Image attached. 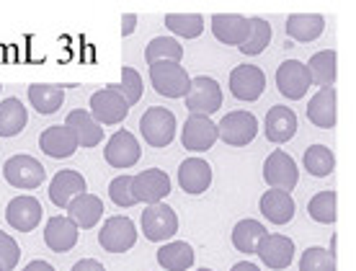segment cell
Masks as SVG:
<instances>
[{
    "label": "cell",
    "mask_w": 356,
    "mask_h": 271,
    "mask_svg": "<svg viewBox=\"0 0 356 271\" xmlns=\"http://www.w3.org/2000/svg\"><path fill=\"white\" fill-rule=\"evenodd\" d=\"M302 163L307 173L315 176V179H325V176L336 171V155H333L328 145H312V147H307Z\"/></svg>",
    "instance_id": "cell-32"
},
{
    "label": "cell",
    "mask_w": 356,
    "mask_h": 271,
    "mask_svg": "<svg viewBox=\"0 0 356 271\" xmlns=\"http://www.w3.org/2000/svg\"><path fill=\"white\" fill-rule=\"evenodd\" d=\"M300 271H339L336 266V256H330L328 248L312 245L302 253L300 258Z\"/></svg>",
    "instance_id": "cell-39"
},
{
    "label": "cell",
    "mask_w": 356,
    "mask_h": 271,
    "mask_svg": "<svg viewBox=\"0 0 356 271\" xmlns=\"http://www.w3.org/2000/svg\"><path fill=\"white\" fill-rule=\"evenodd\" d=\"M134 28H137V16H134V13L122 16V36H129Z\"/></svg>",
    "instance_id": "cell-43"
},
{
    "label": "cell",
    "mask_w": 356,
    "mask_h": 271,
    "mask_svg": "<svg viewBox=\"0 0 356 271\" xmlns=\"http://www.w3.org/2000/svg\"><path fill=\"white\" fill-rule=\"evenodd\" d=\"M264 132H266V140L276 145L289 142L297 135V114L289 106H271L264 122Z\"/></svg>",
    "instance_id": "cell-21"
},
{
    "label": "cell",
    "mask_w": 356,
    "mask_h": 271,
    "mask_svg": "<svg viewBox=\"0 0 356 271\" xmlns=\"http://www.w3.org/2000/svg\"><path fill=\"white\" fill-rule=\"evenodd\" d=\"M158 263L165 271H188L194 266V248L184 240H170V243L161 245Z\"/></svg>",
    "instance_id": "cell-30"
},
{
    "label": "cell",
    "mask_w": 356,
    "mask_h": 271,
    "mask_svg": "<svg viewBox=\"0 0 356 271\" xmlns=\"http://www.w3.org/2000/svg\"><path fill=\"white\" fill-rule=\"evenodd\" d=\"M268 44H271V24L261 16L250 18V34L238 49H241L243 54H248V57H256V54L264 52Z\"/></svg>",
    "instance_id": "cell-36"
},
{
    "label": "cell",
    "mask_w": 356,
    "mask_h": 271,
    "mask_svg": "<svg viewBox=\"0 0 356 271\" xmlns=\"http://www.w3.org/2000/svg\"><path fill=\"white\" fill-rule=\"evenodd\" d=\"M178 183L186 194H204L212 183V165L202 158H188L178 165Z\"/></svg>",
    "instance_id": "cell-20"
},
{
    "label": "cell",
    "mask_w": 356,
    "mask_h": 271,
    "mask_svg": "<svg viewBox=\"0 0 356 271\" xmlns=\"http://www.w3.org/2000/svg\"><path fill=\"white\" fill-rule=\"evenodd\" d=\"M42 215L44 209L39 204V199L31 197V194H21V197L10 199L8 209H6V220L8 225L18 233H31L36 230V225L42 222Z\"/></svg>",
    "instance_id": "cell-13"
},
{
    "label": "cell",
    "mask_w": 356,
    "mask_h": 271,
    "mask_svg": "<svg viewBox=\"0 0 356 271\" xmlns=\"http://www.w3.org/2000/svg\"><path fill=\"white\" fill-rule=\"evenodd\" d=\"M65 126H67L72 135H75V140H78V147H96V145L104 140V126L90 117V111H83V108H75V111H70V114H67V122H65Z\"/></svg>",
    "instance_id": "cell-25"
},
{
    "label": "cell",
    "mask_w": 356,
    "mask_h": 271,
    "mask_svg": "<svg viewBox=\"0 0 356 271\" xmlns=\"http://www.w3.org/2000/svg\"><path fill=\"white\" fill-rule=\"evenodd\" d=\"M184 60V47L178 44L173 36H155L150 44L145 47V63H181Z\"/></svg>",
    "instance_id": "cell-33"
},
{
    "label": "cell",
    "mask_w": 356,
    "mask_h": 271,
    "mask_svg": "<svg viewBox=\"0 0 356 271\" xmlns=\"http://www.w3.org/2000/svg\"><path fill=\"white\" fill-rule=\"evenodd\" d=\"M276 88L289 101H300L312 88V78L307 65L300 60H284L276 70Z\"/></svg>",
    "instance_id": "cell-6"
},
{
    "label": "cell",
    "mask_w": 356,
    "mask_h": 271,
    "mask_svg": "<svg viewBox=\"0 0 356 271\" xmlns=\"http://www.w3.org/2000/svg\"><path fill=\"white\" fill-rule=\"evenodd\" d=\"M199 271H212V269H199Z\"/></svg>",
    "instance_id": "cell-47"
},
{
    "label": "cell",
    "mask_w": 356,
    "mask_h": 271,
    "mask_svg": "<svg viewBox=\"0 0 356 271\" xmlns=\"http://www.w3.org/2000/svg\"><path fill=\"white\" fill-rule=\"evenodd\" d=\"M264 235H266V227L259 220H241L232 227V245L243 253H256Z\"/></svg>",
    "instance_id": "cell-34"
},
{
    "label": "cell",
    "mask_w": 356,
    "mask_h": 271,
    "mask_svg": "<svg viewBox=\"0 0 356 271\" xmlns=\"http://www.w3.org/2000/svg\"><path fill=\"white\" fill-rule=\"evenodd\" d=\"M264 179H266L271 189L289 194L297 186V181H300V168H297V163H294V158L289 153L274 150L264 163Z\"/></svg>",
    "instance_id": "cell-8"
},
{
    "label": "cell",
    "mask_w": 356,
    "mask_h": 271,
    "mask_svg": "<svg viewBox=\"0 0 356 271\" xmlns=\"http://www.w3.org/2000/svg\"><path fill=\"white\" fill-rule=\"evenodd\" d=\"M165 26L176 36L196 39V36L204 31V18L199 16V13H168L165 16Z\"/></svg>",
    "instance_id": "cell-38"
},
{
    "label": "cell",
    "mask_w": 356,
    "mask_h": 271,
    "mask_svg": "<svg viewBox=\"0 0 356 271\" xmlns=\"http://www.w3.org/2000/svg\"><path fill=\"white\" fill-rule=\"evenodd\" d=\"M29 101H31V106L39 111V114H54V111H60L65 104V88L63 85H47V83H34V85H29Z\"/></svg>",
    "instance_id": "cell-29"
},
{
    "label": "cell",
    "mask_w": 356,
    "mask_h": 271,
    "mask_svg": "<svg viewBox=\"0 0 356 271\" xmlns=\"http://www.w3.org/2000/svg\"><path fill=\"white\" fill-rule=\"evenodd\" d=\"M294 209H297V204H294L292 194L279 189H268L259 202V212L274 225H286L294 217Z\"/></svg>",
    "instance_id": "cell-24"
},
{
    "label": "cell",
    "mask_w": 356,
    "mask_h": 271,
    "mask_svg": "<svg viewBox=\"0 0 356 271\" xmlns=\"http://www.w3.org/2000/svg\"><path fill=\"white\" fill-rule=\"evenodd\" d=\"M3 176L8 181L10 186L16 189H39L47 179L44 165L31 158V155H13L10 161H6L3 165Z\"/></svg>",
    "instance_id": "cell-5"
},
{
    "label": "cell",
    "mask_w": 356,
    "mask_h": 271,
    "mask_svg": "<svg viewBox=\"0 0 356 271\" xmlns=\"http://www.w3.org/2000/svg\"><path fill=\"white\" fill-rule=\"evenodd\" d=\"M336 248H339V238L333 235V238H330V248H328L330 256H336V253H339V251H336Z\"/></svg>",
    "instance_id": "cell-46"
},
{
    "label": "cell",
    "mask_w": 356,
    "mask_h": 271,
    "mask_svg": "<svg viewBox=\"0 0 356 271\" xmlns=\"http://www.w3.org/2000/svg\"><path fill=\"white\" fill-rule=\"evenodd\" d=\"M325 28V18L321 13H292L286 16L284 31L294 42H315Z\"/></svg>",
    "instance_id": "cell-27"
},
{
    "label": "cell",
    "mask_w": 356,
    "mask_h": 271,
    "mask_svg": "<svg viewBox=\"0 0 356 271\" xmlns=\"http://www.w3.org/2000/svg\"><path fill=\"white\" fill-rule=\"evenodd\" d=\"M150 83L165 99H184L188 93L191 78L184 70L181 63H152L150 65Z\"/></svg>",
    "instance_id": "cell-3"
},
{
    "label": "cell",
    "mask_w": 356,
    "mask_h": 271,
    "mask_svg": "<svg viewBox=\"0 0 356 271\" xmlns=\"http://www.w3.org/2000/svg\"><path fill=\"white\" fill-rule=\"evenodd\" d=\"M307 70H310L312 85H318V88H333L336 75H339V54H336V49L315 52L307 60Z\"/></svg>",
    "instance_id": "cell-28"
},
{
    "label": "cell",
    "mask_w": 356,
    "mask_h": 271,
    "mask_svg": "<svg viewBox=\"0 0 356 271\" xmlns=\"http://www.w3.org/2000/svg\"><path fill=\"white\" fill-rule=\"evenodd\" d=\"M24 271H54V266H52V263L42 261V258H36V261L29 263V266Z\"/></svg>",
    "instance_id": "cell-44"
},
{
    "label": "cell",
    "mask_w": 356,
    "mask_h": 271,
    "mask_svg": "<svg viewBox=\"0 0 356 271\" xmlns=\"http://www.w3.org/2000/svg\"><path fill=\"white\" fill-rule=\"evenodd\" d=\"M106 88L119 93L129 106H134L137 101L143 99V90H145L143 75L134 70V67H122V83H108Z\"/></svg>",
    "instance_id": "cell-37"
},
{
    "label": "cell",
    "mask_w": 356,
    "mask_h": 271,
    "mask_svg": "<svg viewBox=\"0 0 356 271\" xmlns=\"http://www.w3.org/2000/svg\"><path fill=\"white\" fill-rule=\"evenodd\" d=\"M176 117L163 106H150L140 119V132L150 147H168L176 137Z\"/></svg>",
    "instance_id": "cell-2"
},
{
    "label": "cell",
    "mask_w": 356,
    "mask_h": 271,
    "mask_svg": "<svg viewBox=\"0 0 356 271\" xmlns=\"http://www.w3.org/2000/svg\"><path fill=\"white\" fill-rule=\"evenodd\" d=\"M307 215L321 222V225H333L339 220V197L336 191H321L307 202Z\"/></svg>",
    "instance_id": "cell-35"
},
{
    "label": "cell",
    "mask_w": 356,
    "mask_h": 271,
    "mask_svg": "<svg viewBox=\"0 0 356 271\" xmlns=\"http://www.w3.org/2000/svg\"><path fill=\"white\" fill-rule=\"evenodd\" d=\"M176 233H178V217L168 204L158 202V204H150L143 212V235L150 243L170 240Z\"/></svg>",
    "instance_id": "cell-7"
},
{
    "label": "cell",
    "mask_w": 356,
    "mask_h": 271,
    "mask_svg": "<svg viewBox=\"0 0 356 271\" xmlns=\"http://www.w3.org/2000/svg\"><path fill=\"white\" fill-rule=\"evenodd\" d=\"M140 155H143V147L137 142V137L127 129H119L116 135L108 137L106 147H104V158L114 168H132L134 163L140 161Z\"/></svg>",
    "instance_id": "cell-14"
},
{
    "label": "cell",
    "mask_w": 356,
    "mask_h": 271,
    "mask_svg": "<svg viewBox=\"0 0 356 271\" xmlns=\"http://www.w3.org/2000/svg\"><path fill=\"white\" fill-rule=\"evenodd\" d=\"M266 90V75L256 65H238L230 72V93L238 101H259Z\"/></svg>",
    "instance_id": "cell-12"
},
{
    "label": "cell",
    "mask_w": 356,
    "mask_h": 271,
    "mask_svg": "<svg viewBox=\"0 0 356 271\" xmlns=\"http://www.w3.org/2000/svg\"><path fill=\"white\" fill-rule=\"evenodd\" d=\"M132 194L137 199V204H158L170 194V179L168 173L161 168H147L140 171L137 176H132Z\"/></svg>",
    "instance_id": "cell-9"
},
{
    "label": "cell",
    "mask_w": 356,
    "mask_h": 271,
    "mask_svg": "<svg viewBox=\"0 0 356 271\" xmlns=\"http://www.w3.org/2000/svg\"><path fill=\"white\" fill-rule=\"evenodd\" d=\"M230 271H261L256 263H248V261H241V263H235Z\"/></svg>",
    "instance_id": "cell-45"
},
{
    "label": "cell",
    "mask_w": 356,
    "mask_h": 271,
    "mask_svg": "<svg viewBox=\"0 0 356 271\" xmlns=\"http://www.w3.org/2000/svg\"><path fill=\"white\" fill-rule=\"evenodd\" d=\"M44 243L54 253H67L72 245L78 243V227H75V222H72L70 217H63V215L47 220Z\"/></svg>",
    "instance_id": "cell-23"
},
{
    "label": "cell",
    "mask_w": 356,
    "mask_h": 271,
    "mask_svg": "<svg viewBox=\"0 0 356 271\" xmlns=\"http://www.w3.org/2000/svg\"><path fill=\"white\" fill-rule=\"evenodd\" d=\"M256 135H259V119L250 111H230L217 124V140L232 147H245L248 142H253Z\"/></svg>",
    "instance_id": "cell-4"
},
{
    "label": "cell",
    "mask_w": 356,
    "mask_h": 271,
    "mask_svg": "<svg viewBox=\"0 0 356 271\" xmlns=\"http://www.w3.org/2000/svg\"><path fill=\"white\" fill-rule=\"evenodd\" d=\"M29 122L26 106L18 99L0 101V137H16L24 132Z\"/></svg>",
    "instance_id": "cell-31"
},
{
    "label": "cell",
    "mask_w": 356,
    "mask_h": 271,
    "mask_svg": "<svg viewBox=\"0 0 356 271\" xmlns=\"http://www.w3.org/2000/svg\"><path fill=\"white\" fill-rule=\"evenodd\" d=\"M217 142V124L209 117H191L184 124L181 132V145L191 153H207Z\"/></svg>",
    "instance_id": "cell-15"
},
{
    "label": "cell",
    "mask_w": 356,
    "mask_h": 271,
    "mask_svg": "<svg viewBox=\"0 0 356 271\" xmlns=\"http://www.w3.org/2000/svg\"><path fill=\"white\" fill-rule=\"evenodd\" d=\"M65 209H67V217L75 222L78 230H90V227L98 225V220L104 215V202H101V197H96V194L83 191V194H78Z\"/></svg>",
    "instance_id": "cell-19"
},
{
    "label": "cell",
    "mask_w": 356,
    "mask_h": 271,
    "mask_svg": "<svg viewBox=\"0 0 356 271\" xmlns=\"http://www.w3.org/2000/svg\"><path fill=\"white\" fill-rule=\"evenodd\" d=\"M86 191V179L78 171H60L49 183V199L54 207L65 209L72 199Z\"/></svg>",
    "instance_id": "cell-26"
},
{
    "label": "cell",
    "mask_w": 356,
    "mask_h": 271,
    "mask_svg": "<svg viewBox=\"0 0 356 271\" xmlns=\"http://www.w3.org/2000/svg\"><path fill=\"white\" fill-rule=\"evenodd\" d=\"M72 271H106V266L101 261H96V258H83V261H78L72 266Z\"/></svg>",
    "instance_id": "cell-42"
},
{
    "label": "cell",
    "mask_w": 356,
    "mask_h": 271,
    "mask_svg": "<svg viewBox=\"0 0 356 271\" xmlns=\"http://www.w3.org/2000/svg\"><path fill=\"white\" fill-rule=\"evenodd\" d=\"M0 90H3V85H0Z\"/></svg>",
    "instance_id": "cell-48"
},
{
    "label": "cell",
    "mask_w": 356,
    "mask_h": 271,
    "mask_svg": "<svg viewBox=\"0 0 356 271\" xmlns=\"http://www.w3.org/2000/svg\"><path fill=\"white\" fill-rule=\"evenodd\" d=\"M307 119L321 129H333L339 119V93L336 88H321L307 104Z\"/></svg>",
    "instance_id": "cell-18"
},
{
    "label": "cell",
    "mask_w": 356,
    "mask_h": 271,
    "mask_svg": "<svg viewBox=\"0 0 356 271\" xmlns=\"http://www.w3.org/2000/svg\"><path fill=\"white\" fill-rule=\"evenodd\" d=\"M98 243L108 253H124L137 243V230L129 217H108L101 233H98Z\"/></svg>",
    "instance_id": "cell-10"
},
{
    "label": "cell",
    "mask_w": 356,
    "mask_h": 271,
    "mask_svg": "<svg viewBox=\"0 0 356 271\" xmlns=\"http://www.w3.org/2000/svg\"><path fill=\"white\" fill-rule=\"evenodd\" d=\"M256 253H259V258L266 263L268 269L282 271V269H286V266L292 263L294 243H292V238H286V235L266 233L264 238H261V243H259V248H256Z\"/></svg>",
    "instance_id": "cell-16"
},
{
    "label": "cell",
    "mask_w": 356,
    "mask_h": 271,
    "mask_svg": "<svg viewBox=\"0 0 356 271\" xmlns=\"http://www.w3.org/2000/svg\"><path fill=\"white\" fill-rule=\"evenodd\" d=\"M129 108L132 106H129L119 93H114V90H108V88H101L90 96V117L96 119L101 126L124 122L127 114H129Z\"/></svg>",
    "instance_id": "cell-11"
},
{
    "label": "cell",
    "mask_w": 356,
    "mask_h": 271,
    "mask_svg": "<svg viewBox=\"0 0 356 271\" xmlns=\"http://www.w3.org/2000/svg\"><path fill=\"white\" fill-rule=\"evenodd\" d=\"M212 34L217 42L230 47H241L250 34V18L238 13H214L212 16Z\"/></svg>",
    "instance_id": "cell-17"
},
{
    "label": "cell",
    "mask_w": 356,
    "mask_h": 271,
    "mask_svg": "<svg viewBox=\"0 0 356 271\" xmlns=\"http://www.w3.org/2000/svg\"><path fill=\"white\" fill-rule=\"evenodd\" d=\"M184 101L194 117H212L214 111L222 106V88L214 78L199 75V78H191V85H188Z\"/></svg>",
    "instance_id": "cell-1"
},
{
    "label": "cell",
    "mask_w": 356,
    "mask_h": 271,
    "mask_svg": "<svg viewBox=\"0 0 356 271\" xmlns=\"http://www.w3.org/2000/svg\"><path fill=\"white\" fill-rule=\"evenodd\" d=\"M21 258V248L8 233L0 230V271H13Z\"/></svg>",
    "instance_id": "cell-41"
},
{
    "label": "cell",
    "mask_w": 356,
    "mask_h": 271,
    "mask_svg": "<svg viewBox=\"0 0 356 271\" xmlns=\"http://www.w3.org/2000/svg\"><path fill=\"white\" fill-rule=\"evenodd\" d=\"M39 147H42V153L49 155V158H70L75 155L78 150V140L72 135L70 129L65 124H54V126H47L42 137H39Z\"/></svg>",
    "instance_id": "cell-22"
},
{
    "label": "cell",
    "mask_w": 356,
    "mask_h": 271,
    "mask_svg": "<svg viewBox=\"0 0 356 271\" xmlns=\"http://www.w3.org/2000/svg\"><path fill=\"white\" fill-rule=\"evenodd\" d=\"M108 197H111L116 207H134L137 199L132 194V176H116L108 183Z\"/></svg>",
    "instance_id": "cell-40"
}]
</instances>
